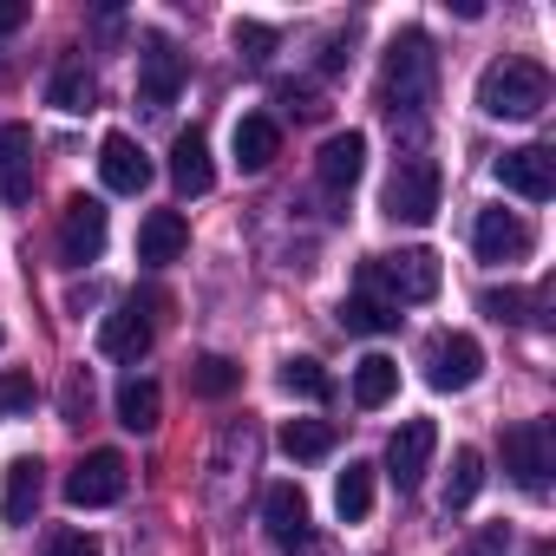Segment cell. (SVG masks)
I'll return each mask as SVG.
<instances>
[{
	"label": "cell",
	"mask_w": 556,
	"mask_h": 556,
	"mask_svg": "<svg viewBox=\"0 0 556 556\" xmlns=\"http://www.w3.org/2000/svg\"><path fill=\"white\" fill-rule=\"evenodd\" d=\"M432 79H439V53H432V40H426L419 27L393 34L387 66H380V105H387L393 118H419V112L432 105Z\"/></svg>",
	"instance_id": "6da1fadb"
},
{
	"label": "cell",
	"mask_w": 556,
	"mask_h": 556,
	"mask_svg": "<svg viewBox=\"0 0 556 556\" xmlns=\"http://www.w3.org/2000/svg\"><path fill=\"white\" fill-rule=\"evenodd\" d=\"M549 105V73L536 60H491L478 79V112L484 118H536Z\"/></svg>",
	"instance_id": "7a4b0ae2"
},
{
	"label": "cell",
	"mask_w": 556,
	"mask_h": 556,
	"mask_svg": "<svg viewBox=\"0 0 556 556\" xmlns=\"http://www.w3.org/2000/svg\"><path fill=\"white\" fill-rule=\"evenodd\" d=\"M439 282H445V268H439L432 249H400V255L367 262V295H380L387 308H400V302H432Z\"/></svg>",
	"instance_id": "3957f363"
},
{
	"label": "cell",
	"mask_w": 556,
	"mask_h": 556,
	"mask_svg": "<svg viewBox=\"0 0 556 556\" xmlns=\"http://www.w3.org/2000/svg\"><path fill=\"white\" fill-rule=\"evenodd\" d=\"M439 190H445L439 164L419 157V151H406V157L393 164L387 190H380V210H387L393 223H432V216H439Z\"/></svg>",
	"instance_id": "277c9868"
},
{
	"label": "cell",
	"mask_w": 556,
	"mask_h": 556,
	"mask_svg": "<svg viewBox=\"0 0 556 556\" xmlns=\"http://www.w3.org/2000/svg\"><path fill=\"white\" fill-rule=\"evenodd\" d=\"M262 523H268V543L302 556L315 543V510H308V491L302 484H268L262 491Z\"/></svg>",
	"instance_id": "5b68a950"
},
{
	"label": "cell",
	"mask_w": 556,
	"mask_h": 556,
	"mask_svg": "<svg viewBox=\"0 0 556 556\" xmlns=\"http://www.w3.org/2000/svg\"><path fill=\"white\" fill-rule=\"evenodd\" d=\"M105 236H112V216H105L99 197H73V203L60 210V262H66V268L99 262V255H105Z\"/></svg>",
	"instance_id": "8992f818"
},
{
	"label": "cell",
	"mask_w": 556,
	"mask_h": 556,
	"mask_svg": "<svg viewBox=\"0 0 556 556\" xmlns=\"http://www.w3.org/2000/svg\"><path fill=\"white\" fill-rule=\"evenodd\" d=\"M125 478H131V465H125V452H86L79 465H73V478H66V504H79V510H105V504H118L125 497Z\"/></svg>",
	"instance_id": "52a82bcc"
},
{
	"label": "cell",
	"mask_w": 556,
	"mask_h": 556,
	"mask_svg": "<svg viewBox=\"0 0 556 556\" xmlns=\"http://www.w3.org/2000/svg\"><path fill=\"white\" fill-rule=\"evenodd\" d=\"M504 471L517 478V491L549 497V426L543 419H523L504 432Z\"/></svg>",
	"instance_id": "ba28073f"
},
{
	"label": "cell",
	"mask_w": 556,
	"mask_h": 556,
	"mask_svg": "<svg viewBox=\"0 0 556 556\" xmlns=\"http://www.w3.org/2000/svg\"><path fill=\"white\" fill-rule=\"evenodd\" d=\"M184 79H190V60H184L164 34H151V40H144V53H138V105L164 112V105L184 92Z\"/></svg>",
	"instance_id": "9c48e42d"
},
{
	"label": "cell",
	"mask_w": 556,
	"mask_h": 556,
	"mask_svg": "<svg viewBox=\"0 0 556 556\" xmlns=\"http://www.w3.org/2000/svg\"><path fill=\"white\" fill-rule=\"evenodd\" d=\"M478 374H484V348L471 334H439L426 348V380L439 393H465V387H478Z\"/></svg>",
	"instance_id": "30bf717a"
},
{
	"label": "cell",
	"mask_w": 556,
	"mask_h": 556,
	"mask_svg": "<svg viewBox=\"0 0 556 556\" xmlns=\"http://www.w3.org/2000/svg\"><path fill=\"white\" fill-rule=\"evenodd\" d=\"M471 249H478L484 262H523V255L536 249V229H530L517 210H478V223H471Z\"/></svg>",
	"instance_id": "8fae6325"
},
{
	"label": "cell",
	"mask_w": 556,
	"mask_h": 556,
	"mask_svg": "<svg viewBox=\"0 0 556 556\" xmlns=\"http://www.w3.org/2000/svg\"><path fill=\"white\" fill-rule=\"evenodd\" d=\"M497 184L517 190L523 203H549V197H556V157H549L543 144H517V151L497 157Z\"/></svg>",
	"instance_id": "7c38bea8"
},
{
	"label": "cell",
	"mask_w": 556,
	"mask_h": 556,
	"mask_svg": "<svg viewBox=\"0 0 556 556\" xmlns=\"http://www.w3.org/2000/svg\"><path fill=\"white\" fill-rule=\"evenodd\" d=\"M432 452H439V426H432V419H400V432L387 439V471H393V484L413 491V484L426 478Z\"/></svg>",
	"instance_id": "4fadbf2b"
},
{
	"label": "cell",
	"mask_w": 556,
	"mask_h": 556,
	"mask_svg": "<svg viewBox=\"0 0 556 556\" xmlns=\"http://www.w3.org/2000/svg\"><path fill=\"white\" fill-rule=\"evenodd\" d=\"M99 177H105V190H118V197L151 190V157H144V144L125 138V131H105V144H99Z\"/></svg>",
	"instance_id": "5bb4252c"
},
{
	"label": "cell",
	"mask_w": 556,
	"mask_h": 556,
	"mask_svg": "<svg viewBox=\"0 0 556 556\" xmlns=\"http://www.w3.org/2000/svg\"><path fill=\"white\" fill-rule=\"evenodd\" d=\"M40 497H47V471L40 458H14L8 471H0V523H34L40 517Z\"/></svg>",
	"instance_id": "9a60e30c"
},
{
	"label": "cell",
	"mask_w": 556,
	"mask_h": 556,
	"mask_svg": "<svg viewBox=\"0 0 556 556\" xmlns=\"http://www.w3.org/2000/svg\"><path fill=\"white\" fill-rule=\"evenodd\" d=\"M361 170H367V138H361V131H334V138L321 144V157H315V177H321L328 197H348V190L361 184Z\"/></svg>",
	"instance_id": "2e32d148"
},
{
	"label": "cell",
	"mask_w": 556,
	"mask_h": 556,
	"mask_svg": "<svg viewBox=\"0 0 556 556\" xmlns=\"http://www.w3.org/2000/svg\"><path fill=\"white\" fill-rule=\"evenodd\" d=\"M27 197H34V131L0 125V203H27Z\"/></svg>",
	"instance_id": "e0dca14e"
},
{
	"label": "cell",
	"mask_w": 556,
	"mask_h": 556,
	"mask_svg": "<svg viewBox=\"0 0 556 556\" xmlns=\"http://www.w3.org/2000/svg\"><path fill=\"white\" fill-rule=\"evenodd\" d=\"M151 348V315L138 308V302H125V308H112L105 321H99V354L105 361H138Z\"/></svg>",
	"instance_id": "ac0fdd59"
},
{
	"label": "cell",
	"mask_w": 556,
	"mask_h": 556,
	"mask_svg": "<svg viewBox=\"0 0 556 556\" xmlns=\"http://www.w3.org/2000/svg\"><path fill=\"white\" fill-rule=\"evenodd\" d=\"M275 157H282V125H275L268 112H242L236 118V170H268Z\"/></svg>",
	"instance_id": "d6986e66"
},
{
	"label": "cell",
	"mask_w": 556,
	"mask_h": 556,
	"mask_svg": "<svg viewBox=\"0 0 556 556\" xmlns=\"http://www.w3.org/2000/svg\"><path fill=\"white\" fill-rule=\"evenodd\" d=\"M170 184H177V197H203L216 184V164H210V138L203 131H177V144H170Z\"/></svg>",
	"instance_id": "ffe728a7"
},
{
	"label": "cell",
	"mask_w": 556,
	"mask_h": 556,
	"mask_svg": "<svg viewBox=\"0 0 556 556\" xmlns=\"http://www.w3.org/2000/svg\"><path fill=\"white\" fill-rule=\"evenodd\" d=\"M184 249H190V223H184L177 210H151V216L138 223V262L164 268V262H177Z\"/></svg>",
	"instance_id": "44dd1931"
},
{
	"label": "cell",
	"mask_w": 556,
	"mask_h": 556,
	"mask_svg": "<svg viewBox=\"0 0 556 556\" xmlns=\"http://www.w3.org/2000/svg\"><path fill=\"white\" fill-rule=\"evenodd\" d=\"M393 393H400V361H387V354H367V361L354 367V406L380 413Z\"/></svg>",
	"instance_id": "7402d4cb"
},
{
	"label": "cell",
	"mask_w": 556,
	"mask_h": 556,
	"mask_svg": "<svg viewBox=\"0 0 556 556\" xmlns=\"http://www.w3.org/2000/svg\"><path fill=\"white\" fill-rule=\"evenodd\" d=\"M157 413H164V393H157V380H125L118 387V426L125 432H157Z\"/></svg>",
	"instance_id": "603a6c76"
},
{
	"label": "cell",
	"mask_w": 556,
	"mask_h": 556,
	"mask_svg": "<svg viewBox=\"0 0 556 556\" xmlns=\"http://www.w3.org/2000/svg\"><path fill=\"white\" fill-rule=\"evenodd\" d=\"M334 510H341V523H361L374 510V465L367 458H348V471L334 478Z\"/></svg>",
	"instance_id": "cb8c5ba5"
},
{
	"label": "cell",
	"mask_w": 556,
	"mask_h": 556,
	"mask_svg": "<svg viewBox=\"0 0 556 556\" xmlns=\"http://www.w3.org/2000/svg\"><path fill=\"white\" fill-rule=\"evenodd\" d=\"M92 99H99V79H92L79 60H66V66L47 79V105H60V112H92Z\"/></svg>",
	"instance_id": "d4e9b609"
},
{
	"label": "cell",
	"mask_w": 556,
	"mask_h": 556,
	"mask_svg": "<svg viewBox=\"0 0 556 556\" xmlns=\"http://www.w3.org/2000/svg\"><path fill=\"white\" fill-rule=\"evenodd\" d=\"M341 328H348V334H393V328H400V308H387L380 295L361 289V295L341 302Z\"/></svg>",
	"instance_id": "484cf974"
},
{
	"label": "cell",
	"mask_w": 556,
	"mask_h": 556,
	"mask_svg": "<svg viewBox=\"0 0 556 556\" xmlns=\"http://www.w3.org/2000/svg\"><path fill=\"white\" fill-rule=\"evenodd\" d=\"M478 491H484V452L478 445H458L452 452V478H445V510H465Z\"/></svg>",
	"instance_id": "4316f807"
},
{
	"label": "cell",
	"mask_w": 556,
	"mask_h": 556,
	"mask_svg": "<svg viewBox=\"0 0 556 556\" xmlns=\"http://www.w3.org/2000/svg\"><path fill=\"white\" fill-rule=\"evenodd\" d=\"M282 452L302 458V465H308V458H328V452H334V426H328V419H289V426H282Z\"/></svg>",
	"instance_id": "83f0119b"
},
{
	"label": "cell",
	"mask_w": 556,
	"mask_h": 556,
	"mask_svg": "<svg viewBox=\"0 0 556 556\" xmlns=\"http://www.w3.org/2000/svg\"><path fill=\"white\" fill-rule=\"evenodd\" d=\"M236 387H242V367L223 361V354H203V361L190 367V393H203V400H229Z\"/></svg>",
	"instance_id": "f1b7e54d"
},
{
	"label": "cell",
	"mask_w": 556,
	"mask_h": 556,
	"mask_svg": "<svg viewBox=\"0 0 556 556\" xmlns=\"http://www.w3.org/2000/svg\"><path fill=\"white\" fill-rule=\"evenodd\" d=\"M282 387H289L295 400H315V406H321V400H334V380H328V367H321V361H289V367H282Z\"/></svg>",
	"instance_id": "f546056e"
},
{
	"label": "cell",
	"mask_w": 556,
	"mask_h": 556,
	"mask_svg": "<svg viewBox=\"0 0 556 556\" xmlns=\"http://www.w3.org/2000/svg\"><path fill=\"white\" fill-rule=\"evenodd\" d=\"M478 308H484L491 321H504V328H517L530 302H523V289H484V295H478Z\"/></svg>",
	"instance_id": "4dcf8cb0"
},
{
	"label": "cell",
	"mask_w": 556,
	"mask_h": 556,
	"mask_svg": "<svg viewBox=\"0 0 556 556\" xmlns=\"http://www.w3.org/2000/svg\"><path fill=\"white\" fill-rule=\"evenodd\" d=\"M236 53H242V60H268V53H275V27H262V21H236Z\"/></svg>",
	"instance_id": "1f68e13d"
},
{
	"label": "cell",
	"mask_w": 556,
	"mask_h": 556,
	"mask_svg": "<svg viewBox=\"0 0 556 556\" xmlns=\"http://www.w3.org/2000/svg\"><path fill=\"white\" fill-rule=\"evenodd\" d=\"M0 413H34V374H0Z\"/></svg>",
	"instance_id": "d6a6232c"
},
{
	"label": "cell",
	"mask_w": 556,
	"mask_h": 556,
	"mask_svg": "<svg viewBox=\"0 0 556 556\" xmlns=\"http://www.w3.org/2000/svg\"><path fill=\"white\" fill-rule=\"evenodd\" d=\"M60 406H66V419H73V426H86V413H92V380H86V374H66Z\"/></svg>",
	"instance_id": "836d02e7"
},
{
	"label": "cell",
	"mask_w": 556,
	"mask_h": 556,
	"mask_svg": "<svg viewBox=\"0 0 556 556\" xmlns=\"http://www.w3.org/2000/svg\"><path fill=\"white\" fill-rule=\"evenodd\" d=\"M504 549H510V523H478L465 543V556H504Z\"/></svg>",
	"instance_id": "e575fe53"
},
{
	"label": "cell",
	"mask_w": 556,
	"mask_h": 556,
	"mask_svg": "<svg viewBox=\"0 0 556 556\" xmlns=\"http://www.w3.org/2000/svg\"><path fill=\"white\" fill-rule=\"evenodd\" d=\"M275 99H282V105H289V112H302V118H315V112H321V105H315V92H308V86H275Z\"/></svg>",
	"instance_id": "d590c367"
},
{
	"label": "cell",
	"mask_w": 556,
	"mask_h": 556,
	"mask_svg": "<svg viewBox=\"0 0 556 556\" xmlns=\"http://www.w3.org/2000/svg\"><path fill=\"white\" fill-rule=\"evenodd\" d=\"M47 556H99V543H92L86 530H66V536H60V543H53Z\"/></svg>",
	"instance_id": "8d00e7d4"
},
{
	"label": "cell",
	"mask_w": 556,
	"mask_h": 556,
	"mask_svg": "<svg viewBox=\"0 0 556 556\" xmlns=\"http://www.w3.org/2000/svg\"><path fill=\"white\" fill-rule=\"evenodd\" d=\"M27 21V8H21V0H0V34H14Z\"/></svg>",
	"instance_id": "74e56055"
},
{
	"label": "cell",
	"mask_w": 556,
	"mask_h": 556,
	"mask_svg": "<svg viewBox=\"0 0 556 556\" xmlns=\"http://www.w3.org/2000/svg\"><path fill=\"white\" fill-rule=\"evenodd\" d=\"M530 556H549V543H536V549H530Z\"/></svg>",
	"instance_id": "f35d334b"
},
{
	"label": "cell",
	"mask_w": 556,
	"mask_h": 556,
	"mask_svg": "<svg viewBox=\"0 0 556 556\" xmlns=\"http://www.w3.org/2000/svg\"><path fill=\"white\" fill-rule=\"evenodd\" d=\"M0 341H8V328H0Z\"/></svg>",
	"instance_id": "ab89813d"
}]
</instances>
